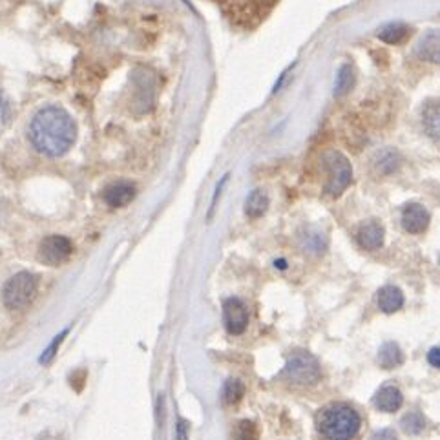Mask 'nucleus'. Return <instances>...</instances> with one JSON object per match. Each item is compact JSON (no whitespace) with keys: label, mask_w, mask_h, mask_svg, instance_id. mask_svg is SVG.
Instances as JSON below:
<instances>
[{"label":"nucleus","mask_w":440,"mask_h":440,"mask_svg":"<svg viewBox=\"0 0 440 440\" xmlns=\"http://www.w3.org/2000/svg\"><path fill=\"white\" fill-rule=\"evenodd\" d=\"M404 293L394 286H386L378 290V309L386 315H393L402 309Z\"/></svg>","instance_id":"2eb2a0df"},{"label":"nucleus","mask_w":440,"mask_h":440,"mask_svg":"<svg viewBox=\"0 0 440 440\" xmlns=\"http://www.w3.org/2000/svg\"><path fill=\"white\" fill-rule=\"evenodd\" d=\"M245 386L239 380H229L223 387V402L225 404H238L243 399Z\"/></svg>","instance_id":"4be33fe9"},{"label":"nucleus","mask_w":440,"mask_h":440,"mask_svg":"<svg viewBox=\"0 0 440 440\" xmlns=\"http://www.w3.org/2000/svg\"><path fill=\"white\" fill-rule=\"evenodd\" d=\"M409 33V26L404 24V22H389V24H386L384 28L378 30L377 37L380 38L382 42H386V44L397 46V44H402Z\"/></svg>","instance_id":"f3484780"},{"label":"nucleus","mask_w":440,"mask_h":440,"mask_svg":"<svg viewBox=\"0 0 440 440\" xmlns=\"http://www.w3.org/2000/svg\"><path fill=\"white\" fill-rule=\"evenodd\" d=\"M276 267H280V268H286V267H287V261H286V260H280V261L276 260Z\"/></svg>","instance_id":"c85d7f7f"},{"label":"nucleus","mask_w":440,"mask_h":440,"mask_svg":"<svg viewBox=\"0 0 440 440\" xmlns=\"http://www.w3.org/2000/svg\"><path fill=\"white\" fill-rule=\"evenodd\" d=\"M283 377L298 386H315L322 377L320 364L309 352H294L283 367Z\"/></svg>","instance_id":"39448f33"},{"label":"nucleus","mask_w":440,"mask_h":440,"mask_svg":"<svg viewBox=\"0 0 440 440\" xmlns=\"http://www.w3.org/2000/svg\"><path fill=\"white\" fill-rule=\"evenodd\" d=\"M355 86V70H352L351 64H342L336 73V83H335V97H344Z\"/></svg>","instance_id":"aec40b11"},{"label":"nucleus","mask_w":440,"mask_h":440,"mask_svg":"<svg viewBox=\"0 0 440 440\" xmlns=\"http://www.w3.org/2000/svg\"><path fill=\"white\" fill-rule=\"evenodd\" d=\"M404 404L402 391L397 386H384L374 394V406L384 413H394L399 411Z\"/></svg>","instance_id":"4468645a"},{"label":"nucleus","mask_w":440,"mask_h":440,"mask_svg":"<svg viewBox=\"0 0 440 440\" xmlns=\"http://www.w3.org/2000/svg\"><path fill=\"white\" fill-rule=\"evenodd\" d=\"M268 203H271V199H268V194L265 190H252L247 196V199H245V214L251 219L261 218L267 212Z\"/></svg>","instance_id":"dca6fc26"},{"label":"nucleus","mask_w":440,"mask_h":440,"mask_svg":"<svg viewBox=\"0 0 440 440\" xmlns=\"http://www.w3.org/2000/svg\"><path fill=\"white\" fill-rule=\"evenodd\" d=\"M374 170L380 176H393L394 172H399L402 167V155L394 148H384V150L377 152L373 159Z\"/></svg>","instance_id":"ddd939ff"},{"label":"nucleus","mask_w":440,"mask_h":440,"mask_svg":"<svg viewBox=\"0 0 440 440\" xmlns=\"http://www.w3.org/2000/svg\"><path fill=\"white\" fill-rule=\"evenodd\" d=\"M431 216H429L428 209L420 203H409L404 206L402 210V226L404 231L409 234H422L428 231Z\"/></svg>","instance_id":"6e6552de"},{"label":"nucleus","mask_w":440,"mask_h":440,"mask_svg":"<svg viewBox=\"0 0 440 440\" xmlns=\"http://www.w3.org/2000/svg\"><path fill=\"white\" fill-rule=\"evenodd\" d=\"M30 139L33 147L48 157H61L73 147L77 126L72 115L59 106L41 108L30 125Z\"/></svg>","instance_id":"f257e3e1"},{"label":"nucleus","mask_w":440,"mask_h":440,"mask_svg":"<svg viewBox=\"0 0 440 440\" xmlns=\"http://www.w3.org/2000/svg\"><path fill=\"white\" fill-rule=\"evenodd\" d=\"M6 113H8V105H6L4 97L0 93V122H2V119L6 117Z\"/></svg>","instance_id":"cd10ccee"},{"label":"nucleus","mask_w":440,"mask_h":440,"mask_svg":"<svg viewBox=\"0 0 440 440\" xmlns=\"http://www.w3.org/2000/svg\"><path fill=\"white\" fill-rule=\"evenodd\" d=\"M378 364H380V367L384 369H394L399 367V365H402L404 355L402 349L399 347V344L387 342V344L382 345L380 351H378Z\"/></svg>","instance_id":"6ab92c4d"},{"label":"nucleus","mask_w":440,"mask_h":440,"mask_svg":"<svg viewBox=\"0 0 440 440\" xmlns=\"http://www.w3.org/2000/svg\"><path fill=\"white\" fill-rule=\"evenodd\" d=\"M424 130L433 141L440 143V103H429L422 112Z\"/></svg>","instance_id":"a211bd4d"},{"label":"nucleus","mask_w":440,"mask_h":440,"mask_svg":"<svg viewBox=\"0 0 440 440\" xmlns=\"http://www.w3.org/2000/svg\"><path fill=\"white\" fill-rule=\"evenodd\" d=\"M357 238L362 248H365V251H378L384 245L386 231H384L382 223H378L377 219H371V221L362 223L357 232Z\"/></svg>","instance_id":"1a4fd4ad"},{"label":"nucleus","mask_w":440,"mask_h":440,"mask_svg":"<svg viewBox=\"0 0 440 440\" xmlns=\"http://www.w3.org/2000/svg\"><path fill=\"white\" fill-rule=\"evenodd\" d=\"M428 362L433 365V367L440 369V347H433L431 351L428 352Z\"/></svg>","instance_id":"bb28decb"},{"label":"nucleus","mask_w":440,"mask_h":440,"mask_svg":"<svg viewBox=\"0 0 440 440\" xmlns=\"http://www.w3.org/2000/svg\"><path fill=\"white\" fill-rule=\"evenodd\" d=\"M176 440H189V424H187V420H177Z\"/></svg>","instance_id":"393cba45"},{"label":"nucleus","mask_w":440,"mask_h":440,"mask_svg":"<svg viewBox=\"0 0 440 440\" xmlns=\"http://www.w3.org/2000/svg\"><path fill=\"white\" fill-rule=\"evenodd\" d=\"M415 53L420 61L440 64V30H431L417 42Z\"/></svg>","instance_id":"9b49d317"},{"label":"nucleus","mask_w":440,"mask_h":440,"mask_svg":"<svg viewBox=\"0 0 440 440\" xmlns=\"http://www.w3.org/2000/svg\"><path fill=\"white\" fill-rule=\"evenodd\" d=\"M234 439L236 440H258V429H256V426H254V422L241 420V422H239L234 429Z\"/></svg>","instance_id":"5701e85b"},{"label":"nucleus","mask_w":440,"mask_h":440,"mask_svg":"<svg viewBox=\"0 0 440 440\" xmlns=\"http://www.w3.org/2000/svg\"><path fill=\"white\" fill-rule=\"evenodd\" d=\"M103 197H105L106 205L112 209H122L135 197V187L128 181H117L106 187Z\"/></svg>","instance_id":"9d476101"},{"label":"nucleus","mask_w":440,"mask_h":440,"mask_svg":"<svg viewBox=\"0 0 440 440\" xmlns=\"http://www.w3.org/2000/svg\"><path fill=\"white\" fill-rule=\"evenodd\" d=\"M223 320L231 335H241L248 325V310L239 298H229L223 303Z\"/></svg>","instance_id":"0eeeda50"},{"label":"nucleus","mask_w":440,"mask_h":440,"mask_svg":"<svg viewBox=\"0 0 440 440\" xmlns=\"http://www.w3.org/2000/svg\"><path fill=\"white\" fill-rule=\"evenodd\" d=\"M300 247L309 256H320L328 248V236L316 226H307L300 234Z\"/></svg>","instance_id":"f8f14e48"},{"label":"nucleus","mask_w":440,"mask_h":440,"mask_svg":"<svg viewBox=\"0 0 440 440\" xmlns=\"http://www.w3.org/2000/svg\"><path fill=\"white\" fill-rule=\"evenodd\" d=\"M323 163L328 168V184L325 194L331 197H338L347 189L352 181V167L342 152L331 150L323 155Z\"/></svg>","instance_id":"7ed1b4c3"},{"label":"nucleus","mask_w":440,"mask_h":440,"mask_svg":"<svg viewBox=\"0 0 440 440\" xmlns=\"http://www.w3.org/2000/svg\"><path fill=\"white\" fill-rule=\"evenodd\" d=\"M318 429L329 440H352L358 435L362 419L347 404H331L318 415Z\"/></svg>","instance_id":"f03ea898"},{"label":"nucleus","mask_w":440,"mask_h":440,"mask_svg":"<svg viewBox=\"0 0 440 440\" xmlns=\"http://www.w3.org/2000/svg\"><path fill=\"white\" fill-rule=\"evenodd\" d=\"M72 252L73 245L66 236L51 234L46 236L38 243L37 258L41 263L48 265V267H59V265H63L68 258L72 256Z\"/></svg>","instance_id":"423d86ee"},{"label":"nucleus","mask_w":440,"mask_h":440,"mask_svg":"<svg viewBox=\"0 0 440 440\" xmlns=\"http://www.w3.org/2000/svg\"><path fill=\"white\" fill-rule=\"evenodd\" d=\"M371 440H399V439H397V433H394L393 429L386 428L374 433V435L371 436Z\"/></svg>","instance_id":"a878e982"},{"label":"nucleus","mask_w":440,"mask_h":440,"mask_svg":"<svg viewBox=\"0 0 440 440\" xmlns=\"http://www.w3.org/2000/svg\"><path fill=\"white\" fill-rule=\"evenodd\" d=\"M400 426H402V431L406 433V435H419V433H422L424 428H426V419H424L420 411H411V413L404 415Z\"/></svg>","instance_id":"412c9836"},{"label":"nucleus","mask_w":440,"mask_h":440,"mask_svg":"<svg viewBox=\"0 0 440 440\" xmlns=\"http://www.w3.org/2000/svg\"><path fill=\"white\" fill-rule=\"evenodd\" d=\"M35 293H37V278L31 273H17L8 280L2 290V298L8 309L19 310L24 309L28 303L33 300Z\"/></svg>","instance_id":"20e7f679"},{"label":"nucleus","mask_w":440,"mask_h":440,"mask_svg":"<svg viewBox=\"0 0 440 440\" xmlns=\"http://www.w3.org/2000/svg\"><path fill=\"white\" fill-rule=\"evenodd\" d=\"M66 335H68V329H64V331L61 332V335L55 336V340L50 344V347H48L44 352H42V357L38 358V362H41V364H50V362L53 360L55 355H57V349H59V345L63 344V340H64V336H66Z\"/></svg>","instance_id":"b1692460"}]
</instances>
